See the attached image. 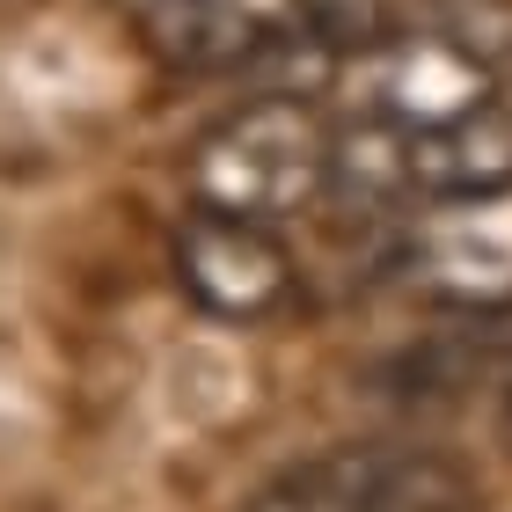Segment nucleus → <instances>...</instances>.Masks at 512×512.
I'll return each instance as SVG.
<instances>
[{
    "instance_id": "f03ea898",
    "label": "nucleus",
    "mask_w": 512,
    "mask_h": 512,
    "mask_svg": "<svg viewBox=\"0 0 512 512\" xmlns=\"http://www.w3.org/2000/svg\"><path fill=\"white\" fill-rule=\"evenodd\" d=\"M395 271L454 308H512V191L425 198L403 227Z\"/></svg>"
},
{
    "instance_id": "0eeeda50",
    "label": "nucleus",
    "mask_w": 512,
    "mask_h": 512,
    "mask_svg": "<svg viewBox=\"0 0 512 512\" xmlns=\"http://www.w3.org/2000/svg\"><path fill=\"white\" fill-rule=\"evenodd\" d=\"M293 22H308V0H154L147 30H154V52L169 66L213 74V66L256 59Z\"/></svg>"
},
{
    "instance_id": "39448f33",
    "label": "nucleus",
    "mask_w": 512,
    "mask_h": 512,
    "mask_svg": "<svg viewBox=\"0 0 512 512\" xmlns=\"http://www.w3.org/2000/svg\"><path fill=\"white\" fill-rule=\"evenodd\" d=\"M491 66H483L469 44H461L454 30H403V37H388L381 44V66H374V103H381V118L388 125H447L461 118V110H476V103H491Z\"/></svg>"
},
{
    "instance_id": "423d86ee",
    "label": "nucleus",
    "mask_w": 512,
    "mask_h": 512,
    "mask_svg": "<svg viewBox=\"0 0 512 512\" xmlns=\"http://www.w3.org/2000/svg\"><path fill=\"white\" fill-rule=\"evenodd\" d=\"M410 198H469V191H512V110L476 103L447 125H395Z\"/></svg>"
},
{
    "instance_id": "20e7f679",
    "label": "nucleus",
    "mask_w": 512,
    "mask_h": 512,
    "mask_svg": "<svg viewBox=\"0 0 512 512\" xmlns=\"http://www.w3.org/2000/svg\"><path fill=\"white\" fill-rule=\"evenodd\" d=\"M176 271L191 286V300L213 315H264L286 293V249L271 242V220L213 213V205H198L191 227H183Z\"/></svg>"
},
{
    "instance_id": "6e6552de",
    "label": "nucleus",
    "mask_w": 512,
    "mask_h": 512,
    "mask_svg": "<svg viewBox=\"0 0 512 512\" xmlns=\"http://www.w3.org/2000/svg\"><path fill=\"white\" fill-rule=\"evenodd\" d=\"M505 447H512V403H505Z\"/></svg>"
},
{
    "instance_id": "f257e3e1",
    "label": "nucleus",
    "mask_w": 512,
    "mask_h": 512,
    "mask_svg": "<svg viewBox=\"0 0 512 512\" xmlns=\"http://www.w3.org/2000/svg\"><path fill=\"white\" fill-rule=\"evenodd\" d=\"M337 176L330 132L300 96H264L235 110L191 161V191L213 213H249V220H286Z\"/></svg>"
},
{
    "instance_id": "7ed1b4c3",
    "label": "nucleus",
    "mask_w": 512,
    "mask_h": 512,
    "mask_svg": "<svg viewBox=\"0 0 512 512\" xmlns=\"http://www.w3.org/2000/svg\"><path fill=\"white\" fill-rule=\"evenodd\" d=\"M469 476L432 454H330L271 483L249 512H461Z\"/></svg>"
}]
</instances>
